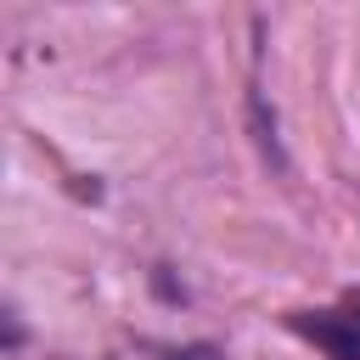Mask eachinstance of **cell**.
<instances>
[{"mask_svg": "<svg viewBox=\"0 0 360 360\" xmlns=\"http://www.w3.org/2000/svg\"><path fill=\"white\" fill-rule=\"evenodd\" d=\"M287 332L321 349L326 360H360V298L354 304H326V309H292Z\"/></svg>", "mask_w": 360, "mask_h": 360, "instance_id": "6da1fadb", "label": "cell"}, {"mask_svg": "<svg viewBox=\"0 0 360 360\" xmlns=\"http://www.w3.org/2000/svg\"><path fill=\"white\" fill-rule=\"evenodd\" d=\"M169 360H225V349H219V343H186V349H174Z\"/></svg>", "mask_w": 360, "mask_h": 360, "instance_id": "7a4b0ae2", "label": "cell"}]
</instances>
